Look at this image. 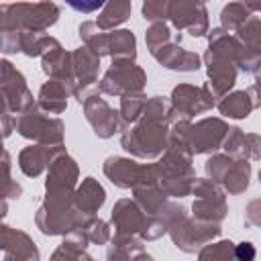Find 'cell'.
<instances>
[{
  "instance_id": "6da1fadb",
  "label": "cell",
  "mask_w": 261,
  "mask_h": 261,
  "mask_svg": "<svg viewBox=\"0 0 261 261\" xmlns=\"http://www.w3.org/2000/svg\"><path fill=\"white\" fill-rule=\"evenodd\" d=\"M0 49H2V39H0Z\"/></svg>"
}]
</instances>
